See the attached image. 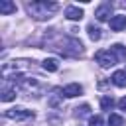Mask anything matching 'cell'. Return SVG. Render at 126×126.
<instances>
[{"label": "cell", "instance_id": "1", "mask_svg": "<svg viewBox=\"0 0 126 126\" xmlns=\"http://www.w3.org/2000/svg\"><path fill=\"white\" fill-rule=\"evenodd\" d=\"M26 10L33 20L43 22V20H49L59 10V4L57 2H47V0H35V2L26 4Z\"/></svg>", "mask_w": 126, "mask_h": 126}, {"label": "cell", "instance_id": "2", "mask_svg": "<svg viewBox=\"0 0 126 126\" xmlns=\"http://www.w3.org/2000/svg\"><path fill=\"white\" fill-rule=\"evenodd\" d=\"M49 45H51V49H57L59 53L71 55V57L83 53V43L77 37H59L55 43H49Z\"/></svg>", "mask_w": 126, "mask_h": 126}, {"label": "cell", "instance_id": "3", "mask_svg": "<svg viewBox=\"0 0 126 126\" xmlns=\"http://www.w3.org/2000/svg\"><path fill=\"white\" fill-rule=\"evenodd\" d=\"M94 61H96L102 69H108V67H112V65L118 63V59L112 55L110 49H106V51H104V49H102V51H96V53H94Z\"/></svg>", "mask_w": 126, "mask_h": 126}, {"label": "cell", "instance_id": "4", "mask_svg": "<svg viewBox=\"0 0 126 126\" xmlns=\"http://www.w3.org/2000/svg\"><path fill=\"white\" fill-rule=\"evenodd\" d=\"M4 114H6V118H10V120H26V118L33 116L32 110H26V108H20V106H16V108H8Z\"/></svg>", "mask_w": 126, "mask_h": 126}, {"label": "cell", "instance_id": "5", "mask_svg": "<svg viewBox=\"0 0 126 126\" xmlns=\"http://www.w3.org/2000/svg\"><path fill=\"white\" fill-rule=\"evenodd\" d=\"M94 16H96V20L98 22H110V18H112V6L108 4V2H104V4H100L96 10H94Z\"/></svg>", "mask_w": 126, "mask_h": 126}, {"label": "cell", "instance_id": "6", "mask_svg": "<svg viewBox=\"0 0 126 126\" xmlns=\"http://www.w3.org/2000/svg\"><path fill=\"white\" fill-rule=\"evenodd\" d=\"M83 16H85V12H83L79 6H67V8H65V18L71 20V22H79Z\"/></svg>", "mask_w": 126, "mask_h": 126}, {"label": "cell", "instance_id": "7", "mask_svg": "<svg viewBox=\"0 0 126 126\" xmlns=\"http://www.w3.org/2000/svg\"><path fill=\"white\" fill-rule=\"evenodd\" d=\"M108 24H110V30H112V32H122V30L126 28V16H122V14L112 16Z\"/></svg>", "mask_w": 126, "mask_h": 126}, {"label": "cell", "instance_id": "8", "mask_svg": "<svg viewBox=\"0 0 126 126\" xmlns=\"http://www.w3.org/2000/svg\"><path fill=\"white\" fill-rule=\"evenodd\" d=\"M83 93V87L79 85V83H71V85H67V87H63V96H67V98H73V96H79Z\"/></svg>", "mask_w": 126, "mask_h": 126}, {"label": "cell", "instance_id": "9", "mask_svg": "<svg viewBox=\"0 0 126 126\" xmlns=\"http://www.w3.org/2000/svg\"><path fill=\"white\" fill-rule=\"evenodd\" d=\"M110 51H112V55H114L118 61H126V47H124L122 43H114V45L110 47Z\"/></svg>", "mask_w": 126, "mask_h": 126}, {"label": "cell", "instance_id": "10", "mask_svg": "<svg viewBox=\"0 0 126 126\" xmlns=\"http://www.w3.org/2000/svg\"><path fill=\"white\" fill-rule=\"evenodd\" d=\"M16 12V4L10 2V0H0V14L2 16H8V14H14Z\"/></svg>", "mask_w": 126, "mask_h": 126}, {"label": "cell", "instance_id": "11", "mask_svg": "<svg viewBox=\"0 0 126 126\" xmlns=\"http://www.w3.org/2000/svg\"><path fill=\"white\" fill-rule=\"evenodd\" d=\"M110 81L116 85V87H126V71H114Z\"/></svg>", "mask_w": 126, "mask_h": 126}, {"label": "cell", "instance_id": "12", "mask_svg": "<svg viewBox=\"0 0 126 126\" xmlns=\"http://www.w3.org/2000/svg\"><path fill=\"white\" fill-rule=\"evenodd\" d=\"M0 98H2L4 102H10V100H14V98H16V87H4V89H2V94H0Z\"/></svg>", "mask_w": 126, "mask_h": 126}, {"label": "cell", "instance_id": "13", "mask_svg": "<svg viewBox=\"0 0 126 126\" xmlns=\"http://www.w3.org/2000/svg\"><path fill=\"white\" fill-rule=\"evenodd\" d=\"M41 67H43L45 71H49V73H55V71L59 69V61L53 59V57H49V59H45V61L41 63Z\"/></svg>", "mask_w": 126, "mask_h": 126}, {"label": "cell", "instance_id": "14", "mask_svg": "<svg viewBox=\"0 0 126 126\" xmlns=\"http://www.w3.org/2000/svg\"><path fill=\"white\" fill-rule=\"evenodd\" d=\"M108 126H124V118H122L120 114L110 112V114H108Z\"/></svg>", "mask_w": 126, "mask_h": 126}, {"label": "cell", "instance_id": "15", "mask_svg": "<svg viewBox=\"0 0 126 126\" xmlns=\"http://www.w3.org/2000/svg\"><path fill=\"white\" fill-rule=\"evenodd\" d=\"M87 32H89V37H91L93 41H98V39H100V35H102V33H100V30H98L94 24H91V26L87 28Z\"/></svg>", "mask_w": 126, "mask_h": 126}, {"label": "cell", "instance_id": "16", "mask_svg": "<svg viewBox=\"0 0 126 126\" xmlns=\"http://www.w3.org/2000/svg\"><path fill=\"white\" fill-rule=\"evenodd\" d=\"M112 106H114V98H112L110 94H104V96L100 98V108H102V110H110Z\"/></svg>", "mask_w": 126, "mask_h": 126}, {"label": "cell", "instance_id": "17", "mask_svg": "<svg viewBox=\"0 0 126 126\" xmlns=\"http://www.w3.org/2000/svg\"><path fill=\"white\" fill-rule=\"evenodd\" d=\"M73 114H75V118H83V116H89V114H91V106H89V104H83V106H77Z\"/></svg>", "mask_w": 126, "mask_h": 126}, {"label": "cell", "instance_id": "18", "mask_svg": "<svg viewBox=\"0 0 126 126\" xmlns=\"http://www.w3.org/2000/svg\"><path fill=\"white\" fill-rule=\"evenodd\" d=\"M61 96H63V89H55L53 91V96H49V106H57Z\"/></svg>", "mask_w": 126, "mask_h": 126}, {"label": "cell", "instance_id": "19", "mask_svg": "<svg viewBox=\"0 0 126 126\" xmlns=\"http://www.w3.org/2000/svg\"><path fill=\"white\" fill-rule=\"evenodd\" d=\"M89 126H104V120L100 116H91L89 118Z\"/></svg>", "mask_w": 126, "mask_h": 126}, {"label": "cell", "instance_id": "20", "mask_svg": "<svg viewBox=\"0 0 126 126\" xmlns=\"http://www.w3.org/2000/svg\"><path fill=\"white\" fill-rule=\"evenodd\" d=\"M118 108H120V110H126V96H122V98L118 100Z\"/></svg>", "mask_w": 126, "mask_h": 126}]
</instances>
